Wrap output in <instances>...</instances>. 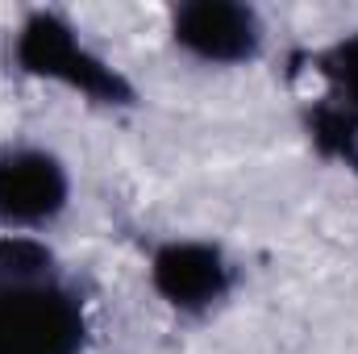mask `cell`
Wrapping results in <instances>:
<instances>
[{
  "label": "cell",
  "instance_id": "4",
  "mask_svg": "<svg viewBox=\"0 0 358 354\" xmlns=\"http://www.w3.org/2000/svg\"><path fill=\"white\" fill-rule=\"evenodd\" d=\"M171 38L179 50H187L200 63L213 67H238L259 59L263 50V21L250 4L234 0H192L179 4L171 17Z\"/></svg>",
  "mask_w": 358,
  "mask_h": 354
},
{
  "label": "cell",
  "instance_id": "5",
  "mask_svg": "<svg viewBox=\"0 0 358 354\" xmlns=\"http://www.w3.org/2000/svg\"><path fill=\"white\" fill-rule=\"evenodd\" d=\"M150 283L179 313H208L234 288V263L213 242L176 238L150 255Z\"/></svg>",
  "mask_w": 358,
  "mask_h": 354
},
{
  "label": "cell",
  "instance_id": "2",
  "mask_svg": "<svg viewBox=\"0 0 358 354\" xmlns=\"http://www.w3.org/2000/svg\"><path fill=\"white\" fill-rule=\"evenodd\" d=\"M13 59L25 76L55 80V84L80 92L96 104H129L134 100L129 80L117 67H108L76 34V25L59 13H29L25 25L17 29Z\"/></svg>",
  "mask_w": 358,
  "mask_h": 354
},
{
  "label": "cell",
  "instance_id": "3",
  "mask_svg": "<svg viewBox=\"0 0 358 354\" xmlns=\"http://www.w3.org/2000/svg\"><path fill=\"white\" fill-rule=\"evenodd\" d=\"M71 204V176L59 155L25 142L0 146V225L42 229Z\"/></svg>",
  "mask_w": 358,
  "mask_h": 354
},
{
  "label": "cell",
  "instance_id": "6",
  "mask_svg": "<svg viewBox=\"0 0 358 354\" xmlns=\"http://www.w3.org/2000/svg\"><path fill=\"white\" fill-rule=\"evenodd\" d=\"M321 71L329 76L338 100H346V108L358 113V34H346L321 55Z\"/></svg>",
  "mask_w": 358,
  "mask_h": 354
},
{
  "label": "cell",
  "instance_id": "1",
  "mask_svg": "<svg viewBox=\"0 0 358 354\" xmlns=\"http://www.w3.org/2000/svg\"><path fill=\"white\" fill-rule=\"evenodd\" d=\"M84 342V300L50 255L25 238H0V354H80Z\"/></svg>",
  "mask_w": 358,
  "mask_h": 354
}]
</instances>
